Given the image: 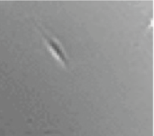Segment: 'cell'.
<instances>
[{
    "mask_svg": "<svg viewBox=\"0 0 154 136\" xmlns=\"http://www.w3.org/2000/svg\"><path fill=\"white\" fill-rule=\"evenodd\" d=\"M41 32L46 45L53 56L62 64L67 66L69 64V60L61 43L57 39L49 36L42 29Z\"/></svg>",
    "mask_w": 154,
    "mask_h": 136,
    "instance_id": "cell-1",
    "label": "cell"
}]
</instances>
